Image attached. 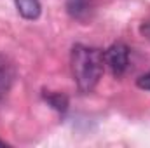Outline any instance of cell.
Returning <instances> with one entry per match:
<instances>
[{"instance_id":"cell-1","label":"cell","mask_w":150,"mask_h":148,"mask_svg":"<svg viewBox=\"0 0 150 148\" xmlns=\"http://www.w3.org/2000/svg\"><path fill=\"white\" fill-rule=\"evenodd\" d=\"M70 63H72V75L77 87L82 92L94 91L105 68L103 52L96 47H87L79 44L72 49Z\"/></svg>"},{"instance_id":"cell-2","label":"cell","mask_w":150,"mask_h":148,"mask_svg":"<svg viewBox=\"0 0 150 148\" xmlns=\"http://www.w3.org/2000/svg\"><path fill=\"white\" fill-rule=\"evenodd\" d=\"M103 58H105V65L110 68L113 77H122L129 66V47L122 42L112 44L103 52Z\"/></svg>"},{"instance_id":"cell-3","label":"cell","mask_w":150,"mask_h":148,"mask_svg":"<svg viewBox=\"0 0 150 148\" xmlns=\"http://www.w3.org/2000/svg\"><path fill=\"white\" fill-rule=\"evenodd\" d=\"M14 77H16V72L12 63L5 56H0V101H4V98L9 94Z\"/></svg>"},{"instance_id":"cell-4","label":"cell","mask_w":150,"mask_h":148,"mask_svg":"<svg viewBox=\"0 0 150 148\" xmlns=\"http://www.w3.org/2000/svg\"><path fill=\"white\" fill-rule=\"evenodd\" d=\"M67 11L74 19L84 21L91 12V0H67Z\"/></svg>"},{"instance_id":"cell-5","label":"cell","mask_w":150,"mask_h":148,"mask_svg":"<svg viewBox=\"0 0 150 148\" xmlns=\"http://www.w3.org/2000/svg\"><path fill=\"white\" fill-rule=\"evenodd\" d=\"M16 2V9L18 12L25 18V19H37L40 16V0H14Z\"/></svg>"},{"instance_id":"cell-6","label":"cell","mask_w":150,"mask_h":148,"mask_svg":"<svg viewBox=\"0 0 150 148\" xmlns=\"http://www.w3.org/2000/svg\"><path fill=\"white\" fill-rule=\"evenodd\" d=\"M44 99L58 111H67V108H68V98L61 92H45Z\"/></svg>"},{"instance_id":"cell-7","label":"cell","mask_w":150,"mask_h":148,"mask_svg":"<svg viewBox=\"0 0 150 148\" xmlns=\"http://www.w3.org/2000/svg\"><path fill=\"white\" fill-rule=\"evenodd\" d=\"M136 85L140 89H145V91H150V72L145 75H142L138 80H136Z\"/></svg>"},{"instance_id":"cell-8","label":"cell","mask_w":150,"mask_h":148,"mask_svg":"<svg viewBox=\"0 0 150 148\" xmlns=\"http://www.w3.org/2000/svg\"><path fill=\"white\" fill-rule=\"evenodd\" d=\"M140 33H142L145 38H149L150 40V21H143V23H142V26H140Z\"/></svg>"}]
</instances>
